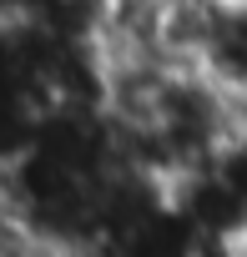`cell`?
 Returning <instances> with one entry per match:
<instances>
[{
    "mask_svg": "<svg viewBox=\"0 0 247 257\" xmlns=\"http://www.w3.org/2000/svg\"><path fill=\"white\" fill-rule=\"evenodd\" d=\"M237 137L247 142V96H237Z\"/></svg>",
    "mask_w": 247,
    "mask_h": 257,
    "instance_id": "cell-1",
    "label": "cell"
}]
</instances>
